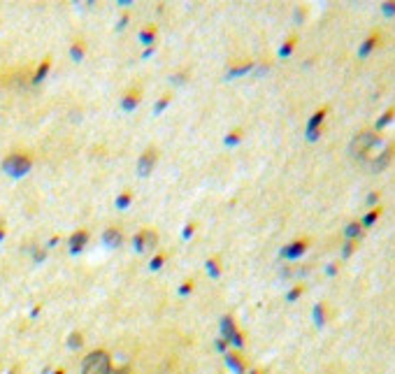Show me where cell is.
Instances as JSON below:
<instances>
[{"label": "cell", "instance_id": "cell-1", "mask_svg": "<svg viewBox=\"0 0 395 374\" xmlns=\"http://www.w3.org/2000/svg\"><path fill=\"white\" fill-rule=\"evenodd\" d=\"M81 374H130L126 367L121 369H112L109 356L105 351H93L86 356L84 365H81Z\"/></svg>", "mask_w": 395, "mask_h": 374}, {"label": "cell", "instance_id": "cell-11", "mask_svg": "<svg viewBox=\"0 0 395 374\" xmlns=\"http://www.w3.org/2000/svg\"><path fill=\"white\" fill-rule=\"evenodd\" d=\"M356 247H358V242H356V239H349V242L344 244V251H342V256H344V258H349L351 253L356 251Z\"/></svg>", "mask_w": 395, "mask_h": 374}, {"label": "cell", "instance_id": "cell-12", "mask_svg": "<svg viewBox=\"0 0 395 374\" xmlns=\"http://www.w3.org/2000/svg\"><path fill=\"white\" fill-rule=\"evenodd\" d=\"M293 47H295V35L291 37V40H286V45L281 47V56H289L291 51H293Z\"/></svg>", "mask_w": 395, "mask_h": 374}, {"label": "cell", "instance_id": "cell-18", "mask_svg": "<svg viewBox=\"0 0 395 374\" xmlns=\"http://www.w3.org/2000/svg\"><path fill=\"white\" fill-rule=\"evenodd\" d=\"M251 374H260V372H251Z\"/></svg>", "mask_w": 395, "mask_h": 374}, {"label": "cell", "instance_id": "cell-8", "mask_svg": "<svg viewBox=\"0 0 395 374\" xmlns=\"http://www.w3.org/2000/svg\"><path fill=\"white\" fill-rule=\"evenodd\" d=\"M105 244L107 247H119V244H121V233L114 230V228H109L105 233Z\"/></svg>", "mask_w": 395, "mask_h": 374}, {"label": "cell", "instance_id": "cell-15", "mask_svg": "<svg viewBox=\"0 0 395 374\" xmlns=\"http://www.w3.org/2000/svg\"><path fill=\"white\" fill-rule=\"evenodd\" d=\"M302 286H298V289H293V291H291V293H289V300H291V302H293V300H298L300 298V295H302Z\"/></svg>", "mask_w": 395, "mask_h": 374}, {"label": "cell", "instance_id": "cell-3", "mask_svg": "<svg viewBox=\"0 0 395 374\" xmlns=\"http://www.w3.org/2000/svg\"><path fill=\"white\" fill-rule=\"evenodd\" d=\"M379 42H381V31H372L370 35L365 37L363 47H360V51H358V54H360V58H363V56H367V54H370V51L375 49V47L379 45Z\"/></svg>", "mask_w": 395, "mask_h": 374}, {"label": "cell", "instance_id": "cell-2", "mask_svg": "<svg viewBox=\"0 0 395 374\" xmlns=\"http://www.w3.org/2000/svg\"><path fill=\"white\" fill-rule=\"evenodd\" d=\"M307 247H309V239L302 237V239H298V242L289 244V247H286L281 253H284L286 258H298V256H302V253L307 251Z\"/></svg>", "mask_w": 395, "mask_h": 374}, {"label": "cell", "instance_id": "cell-7", "mask_svg": "<svg viewBox=\"0 0 395 374\" xmlns=\"http://www.w3.org/2000/svg\"><path fill=\"white\" fill-rule=\"evenodd\" d=\"M381 212H384V209H381V207H375V209H370V212H367V214H365V216H363V221H360V226H363V228L372 226V223H375L377 218L381 216Z\"/></svg>", "mask_w": 395, "mask_h": 374}, {"label": "cell", "instance_id": "cell-9", "mask_svg": "<svg viewBox=\"0 0 395 374\" xmlns=\"http://www.w3.org/2000/svg\"><path fill=\"white\" fill-rule=\"evenodd\" d=\"M86 239H89V235L84 233V230H79V233H77V235H72V239H70L72 249H75V251H79V249L84 247V242H86Z\"/></svg>", "mask_w": 395, "mask_h": 374}, {"label": "cell", "instance_id": "cell-10", "mask_svg": "<svg viewBox=\"0 0 395 374\" xmlns=\"http://www.w3.org/2000/svg\"><path fill=\"white\" fill-rule=\"evenodd\" d=\"M393 117H395V107H390L386 114H381L379 121H377V130H379V128H384V126H388V123L393 121Z\"/></svg>", "mask_w": 395, "mask_h": 374}, {"label": "cell", "instance_id": "cell-4", "mask_svg": "<svg viewBox=\"0 0 395 374\" xmlns=\"http://www.w3.org/2000/svg\"><path fill=\"white\" fill-rule=\"evenodd\" d=\"M153 163H156V149H149V151H144V156L140 158V174L142 177H147L149 170L153 167Z\"/></svg>", "mask_w": 395, "mask_h": 374}, {"label": "cell", "instance_id": "cell-17", "mask_svg": "<svg viewBox=\"0 0 395 374\" xmlns=\"http://www.w3.org/2000/svg\"><path fill=\"white\" fill-rule=\"evenodd\" d=\"M377 200H379V193H377V191H375V193H372V195H370V197H367V203H377Z\"/></svg>", "mask_w": 395, "mask_h": 374}, {"label": "cell", "instance_id": "cell-6", "mask_svg": "<svg viewBox=\"0 0 395 374\" xmlns=\"http://www.w3.org/2000/svg\"><path fill=\"white\" fill-rule=\"evenodd\" d=\"M328 319H330V309H328V304L325 302H319L316 304V309H314V321L319 325H325L328 323Z\"/></svg>", "mask_w": 395, "mask_h": 374}, {"label": "cell", "instance_id": "cell-13", "mask_svg": "<svg viewBox=\"0 0 395 374\" xmlns=\"http://www.w3.org/2000/svg\"><path fill=\"white\" fill-rule=\"evenodd\" d=\"M381 12H384L386 16H393L395 14V3H384V5H381Z\"/></svg>", "mask_w": 395, "mask_h": 374}, {"label": "cell", "instance_id": "cell-16", "mask_svg": "<svg viewBox=\"0 0 395 374\" xmlns=\"http://www.w3.org/2000/svg\"><path fill=\"white\" fill-rule=\"evenodd\" d=\"M325 274H330V277L337 274V265H328V268H325Z\"/></svg>", "mask_w": 395, "mask_h": 374}, {"label": "cell", "instance_id": "cell-14", "mask_svg": "<svg viewBox=\"0 0 395 374\" xmlns=\"http://www.w3.org/2000/svg\"><path fill=\"white\" fill-rule=\"evenodd\" d=\"M47 70H49V58H47V61L42 63V68H40V70H37V75H35V81H40L42 77H45V72H47Z\"/></svg>", "mask_w": 395, "mask_h": 374}, {"label": "cell", "instance_id": "cell-5", "mask_svg": "<svg viewBox=\"0 0 395 374\" xmlns=\"http://www.w3.org/2000/svg\"><path fill=\"white\" fill-rule=\"evenodd\" d=\"M363 233H365V228L360 226V221H351L349 226H346V230H344L346 239H356V242L363 237Z\"/></svg>", "mask_w": 395, "mask_h": 374}]
</instances>
